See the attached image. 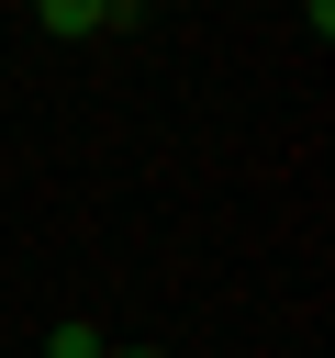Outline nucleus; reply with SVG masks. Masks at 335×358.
Instances as JSON below:
<instances>
[{
	"label": "nucleus",
	"mask_w": 335,
	"mask_h": 358,
	"mask_svg": "<svg viewBox=\"0 0 335 358\" xmlns=\"http://www.w3.org/2000/svg\"><path fill=\"white\" fill-rule=\"evenodd\" d=\"M45 358H100V336H89V324H56V336H45Z\"/></svg>",
	"instance_id": "obj_2"
},
{
	"label": "nucleus",
	"mask_w": 335,
	"mask_h": 358,
	"mask_svg": "<svg viewBox=\"0 0 335 358\" xmlns=\"http://www.w3.org/2000/svg\"><path fill=\"white\" fill-rule=\"evenodd\" d=\"M34 22H45V34H123L134 0H34Z\"/></svg>",
	"instance_id": "obj_1"
},
{
	"label": "nucleus",
	"mask_w": 335,
	"mask_h": 358,
	"mask_svg": "<svg viewBox=\"0 0 335 358\" xmlns=\"http://www.w3.org/2000/svg\"><path fill=\"white\" fill-rule=\"evenodd\" d=\"M100 358H168V347H100Z\"/></svg>",
	"instance_id": "obj_3"
}]
</instances>
